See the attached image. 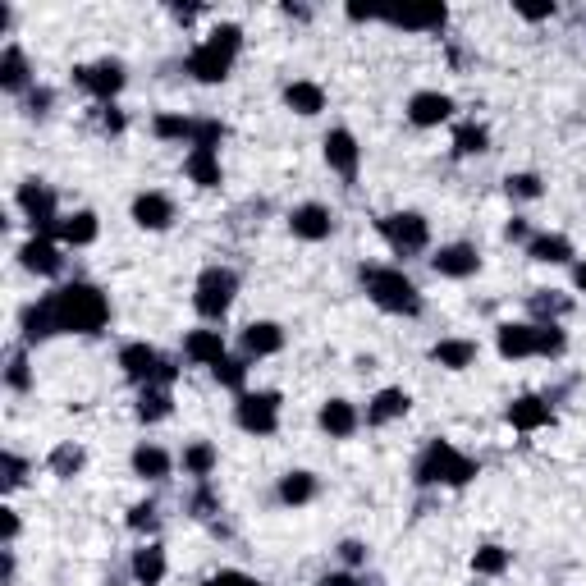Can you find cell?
<instances>
[{
  "instance_id": "1",
  "label": "cell",
  "mask_w": 586,
  "mask_h": 586,
  "mask_svg": "<svg viewBox=\"0 0 586 586\" xmlns=\"http://www.w3.org/2000/svg\"><path fill=\"white\" fill-rule=\"evenodd\" d=\"M46 303H51V312H55V330H60V335H97L110 321L106 293H101L97 284H83V280L51 289Z\"/></svg>"
},
{
  "instance_id": "2",
  "label": "cell",
  "mask_w": 586,
  "mask_h": 586,
  "mask_svg": "<svg viewBox=\"0 0 586 586\" xmlns=\"http://www.w3.org/2000/svg\"><path fill=\"white\" fill-rule=\"evenodd\" d=\"M239 46H243L239 23H220V28H211L207 33V42L193 46V55H188L184 69L197 78V83H220V78H229L234 60H239Z\"/></svg>"
},
{
  "instance_id": "3",
  "label": "cell",
  "mask_w": 586,
  "mask_h": 586,
  "mask_svg": "<svg viewBox=\"0 0 586 586\" xmlns=\"http://www.w3.org/2000/svg\"><path fill=\"white\" fill-rule=\"evenodd\" d=\"M362 284H367V298L380 307V312H390V316H417L422 312V293H417V284L403 271H394V266H367V271H362Z\"/></svg>"
},
{
  "instance_id": "4",
  "label": "cell",
  "mask_w": 586,
  "mask_h": 586,
  "mask_svg": "<svg viewBox=\"0 0 586 586\" xmlns=\"http://www.w3.org/2000/svg\"><path fill=\"white\" fill-rule=\"evenodd\" d=\"M472 477H477V463L458 454L449 440H431L426 454L417 458V481L422 486H467Z\"/></svg>"
},
{
  "instance_id": "5",
  "label": "cell",
  "mask_w": 586,
  "mask_h": 586,
  "mask_svg": "<svg viewBox=\"0 0 586 586\" xmlns=\"http://www.w3.org/2000/svg\"><path fill=\"white\" fill-rule=\"evenodd\" d=\"M234 293H239V275L229 271V266H207V271L197 275V289H193L197 316L220 321V316L234 307Z\"/></svg>"
},
{
  "instance_id": "6",
  "label": "cell",
  "mask_w": 586,
  "mask_h": 586,
  "mask_svg": "<svg viewBox=\"0 0 586 586\" xmlns=\"http://www.w3.org/2000/svg\"><path fill=\"white\" fill-rule=\"evenodd\" d=\"M380 239L390 243L399 257H417L431 243V225L417 211H394V216H380Z\"/></svg>"
},
{
  "instance_id": "7",
  "label": "cell",
  "mask_w": 586,
  "mask_h": 586,
  "mask_svg": "<svg viewBox=\"0 0 586 586\" xmlns=\"http://www.w3.org/2000/svg\"><path fill=\"white\" fill-rule=\"evenodd\" d=\"M234 422H239L248 435H275L280 431V394L275 390L239 394V403H234Z\"/></svg>"
},
{
  "instance_id": "8",
  "label": "cell",
  "mask_w": 586,
  "mask_h": 586,
  "mask_svg": "<svg viewBox=\"0 0 586 586\" xmlns=\"http://www.w3.org/2000/svg\"><path fill=\"white\" fill-rule=\"evenodd\" d=\"M19 207H23V216H28V225H33V239H55L60 216H55V193L51 188L37 184V179L19 184Z\"/></svg>"
},
{
  "instance_id": "9",
  "label": "cell",
  "mask_w": 586,
  "mask_h": 586,
  "mask_svg": "<svg viewBox=\"0 0 586 586\" xmlns=\"http://www.w3.org/2000/svg\"><path fill=\"white\" fill-rule=\"evenodd\" d=\"M74 83L83 87L87 97H97L101 106H110V97H120V87H124V65H120V60H101V65H78V69H74Z\"/></svg>"
},
{
  "instance_id": "10",
  "label": "cell",
  "mask_w": 586,
  "mask_h": 586,
  "mask_svg": "<svg viewBox=\"0 0 586 586\" xmlns=\"http://www.w3.org/2000/svg\"><path fill=\"white\" fill-rule=\"evenodd\" d=\"M326 165L339 174V179H358V165H362V147H358V138L348 129H330L326 133Z\"/></svg>"
},
{
  "instance_id": "11",
  "label": "cell",
  "mask_w": 586,
  "mask_h": 586,
  "mask_svg": "<svg viewBox=\"0 0 586 586\" xmlns=\"http://www.w3.org/2000/svg\"><path fill=\"white\" fill-rule=\"evenodd\" d=\"M289 229H293V239L321 243V239H330V234H335V216H330L321 202H303V207L289 211Z\"/></svg>"
},
{
  "instance_id": "12",
  "label": "cell",
  "mask_w": 586,
  "mask_h": 586,
  "mask_svg": "<svg viewBox=\"0 0 586 586\" xmlns=\"http://www.w3.org/2000/svg\"><path fill=\"white\" fill-rule=\"evenodd\" d=\"M161 353H156L152 344H124L120 348V367H124V376L133 380V385H156V376H161Z\"/></svg>"
},
{
  "instance_id": "13",
  "label": "cell",
  "mask_w": 586,
  "mask_h": 586,
  "mask_svg": "<svg viewBox=\"0 0 586 586\" xmlns=\"http://www.w3.org/2000/svg\"><path fill=\"white\" fill-rule=\"evenodd\" d=\"M435 275H445V280H467V275L481 271V257L472 243H445V248L431 257Z\"/></svg>"
},
{
  "instance_id": "14",
  "label": "cell",
  "mask_w": 586,
  "mask_h": 586,
  "mask_svg": "<svg viewBox=\"0 0 586 586\" xmlns=\"http://www.w3.org/2000/svg\"><path fill=\"white\" fill-rule=\"evenodd\" d=\"M380 19L390 23V28H408V33H435V28H445L449 10L445 5H413V10H390V14H380Z\"/></svg>"
},
{
  "instance_id": "15",
  "label": "cell",
  "mask_w": 586,
  "mask_h": 586,
  "mask_svg": "<svg viewBox=\"0 0 586 586\" xmlns=\"http://www.w3.org/2000/svg\"><path fill=\"white\" fill-rule=\"evenodd\" d=\"M449 115H454V97H445V92H413V101H408V120L417 129H435Z\"/></svg>"
},
{
  "instance_id": "16",
  "label": "cell",
  "mask_w": 586,
  "mask_h": 586,
  "mask_svg": "<svg viewBox=\"0 0 586 586\" xmlns=\"http://www.w3.org/2000/svg\"><path fill=\"white\" fill-rule=\"evenodd\" d=\"M554 422V408L550 399H541V394H522V399L509 403V426L513 431H541V426Z\"/></svg>"
},
{
  "instance_id": "17",
  "label": "cell",
  "mask_w": 586,
  "mask_h": 586,
  "mask_svg": "<svg viewBox=\"0 0 586 586\" xmlns=\"http://www.w3.org/2000/svg\"><path fill=\"white\" fill-rule=\"evenodd\" d=\"M500 358H536V321H509L495 330Z\"/></svg>"
},
{
  "instance_id": "18",
  "label": "cell",
  "mask_w": 586,
  "mask_h": 586,
  "mask_svg": "<svg viewBox=\"0 0 586 586\" xmlns=\"http://www.w3.org/2000/svg\"><path fill=\"white\" fill-rule=\"evenodd\" d=\"M19 261H23V271H33V275H60V266H65L55 239H28L19 248Z\"/></svg>"
},
{
  "instance_id": "19",
  "label": "cell",
  "mask_w": 586,
  "mask_h": 586,
  "mask_svg": "<svg viewBox=\"0 0 586 586\" xmlns=\"http://www.w3.org/2000/svg\"><path fill=\"white\" fill-rule=\"evenodd\" d=\"M19 330H23V344H42V339L60 335V330H55L51 303H46V298H37V303L23 307V312H19Z\"/></svg>"
},
{
  "instance_id": "20",
  "label": "cell",
  "mask_w": 586,
  "mask_h": 586,
  "mask_svg": "<svg viewBox=\"0 0 586 586\" xmlns=\"http://www.w3.org/2000/svg\"><path fill=\"white\" fill-rule=\"evenodd\" d=\"M133 220H138L142 229H170L174 202L165 193H138L133 197Z\"/></svg>"
},
{
  "instance_id": "21",
  "label": "cell",
  "mask_w": 586,
  "mask_h": 586,
  "mask_svg": "<svg viewBox=\"0 0 586 586\" xmlns=\"http://www.w3.org/2000/svg\"><path fill=\"white\" fill-rule=\"evenodd\" d=\"M184 353L197 367H216V362H225V335L220 330H188Z\"/></svg>"
},
{
  "instance_id": "22",
  "label": "cell",
  "mask_w": 586,
  "mask_h": 586,
  "mask_svg": "<svg viewBox=\"0 0 586 586\" xmlns=\"http://www.w3.org/2000/svg\"><path fill=\"white\" fill-rule=\"evenodd\" d=\"M101 225L92 211H74V216H60V229H55V239L65 243V248H87V243H97Z\"/></svg>"
},
{
  "instance_id": "23",
  "label": "cell",
  "mask_w": 586,
  "mask_h": 586,
  "mask_svg": "<svg viewBox=\"0 0 586 586\" xmlns=\"http://www.w3.org/2000/svg\"><path fill=\"white\" fill-rule=\"evenodd\" d=\"M280 348H284V330L275 326V321H252V326L243 330V353H248V358H271Z\"/></svg>"
},
{
  "instance_id": "24",
  "label": "cell",
  "mask_w": 586,
  "mask_h": 586,
  "mask_svg": "<svg viewBox=\"0 0 586 586\" xmlns=\"http://www.w3.org/2000/svg\"><path fill=\"white\" fill-rule=\"evenodd\" d=\"M184 174L197 188H220V152H211V147H188Z\"/></svg>"
},
{
  "instance_id": "25",
  "label": "cell",
  "mask_w": 586,
  "mask_h": 586,
  "mask_svg": "<svg viewBox=\"0 0 586 586\" xmlns=\"http://www.w3.org/2000/svg\"><path fill=\"white\" fill-rule=\"evenodd\" d=\"M284 106H289L293 115H321V110H326V92H321V83L298 78V83L284 87Z\"/></svg>"
},
{
  "instance_id": "26",
  "label": "cell",
  "mask_w": 586,
  "mask_h": 586,
  "mask_svg": "<svg viewBox=\"0 0 586 586\" xmlns=\"http://www.w3.org/2000/svg\"><path fill=\"white\" fill-rule=\"evenodd\" d=\"M358 408H353V403L348 399H330L326 408H321V431L326 435H335V440H344V435H353L358 431Z\"/></svg>"
},
{
  "instance_id": "27",
  "label": "cell",
  "mask_w": 586,
  "mask_h": 586,
  "mask_svg": "<svg viewBox=\"0 0 586 586\" xmlns=\"http://www.w3.org/2000/svg\"><path fill=\"white\" fill-rule=\"evenodd\" d=\"M408 408H413V399H408V394H403V390H380L376 399L367 403V422H371V426L399 422V417L408 413Z\"/></svg>"
},
{
  "instance_id": "28",
  "label": "cell",
  "mask_w": 586,
  "mask_h": 586,
  "mask_svg": "<svg viewBox=\"0 0 586 586\" xmlns=\"http://www.w3.org/2000/svg\"><path fill=\"white\" fill-rule=\"evenodd\" d=\"M28 83H33L28 55H23L19 46H5V55H0V87H5V92H28Z\"/></svg>"
},
{
  "instance_id": "29",
  "label": "cell",
  "mask_w": 586,
  "mask_h": 586,
  "mask_svg": "<svg viewBox=\"0 0 586 586\" xmlns=\"http://www.w3.org/2000/svg\"><path fill=\"white\" fill-rule=\"evenodd\" d=\"M133 577H138V586H161L165 582V550L161 545H142V550H133Z\"/></svg>"
},
{
  "instance_id": "30",
  "label": "cell",
  "mask_w": 586,
  "mask_h": 586,
  "mask_svg": "<svg viewBox=\"0 0 586 586\" xmlns=\"http://www.w3.org/2000/svg\"><path fill=\"white\" fill-rule=\"evenodd\" d=\"M527 252H532V261H545V266H564V261H573V243H568L564 234H532Z\"/></svg>"
},
{
  "instance_id": "31",
  "label": "cell",
  "mask_w": 586,
  "mask_h": 586,
  "mask_svg": "<svg viewBox=\"0 0 586 586\" xmlns=\"http://www.w3.org/2000/svg\"><path fill=\"white\" fill-rule=\"evenodd\" d=\"M431 358L449 371H463L477 362V344H472V339H440V344L431 348Z\"/></svg>"
},
{
  "instance_id": "32",
  "label": "cell",
  "mask_w": 586,
  "mask_h": 586,
  "mask_svg": "<svg viewBox=\"0 0 586 586\" xmlns=\"http://www.w3.org/2000/svg\"><path fill=\"white\" fill-rule=\"evenodd\" d=\"M133 472L147 481H165L170 477V454L161 445H138L133 449Z\"/></svg>"
},
{
  "instance_id": "33",
  "label": "cell",
  "mask_w": 586,
  "mask_h": 586,
  "mask_svg": "<svg viewBox=\"0 0 586 586\" xmlns=\"http://www.w3.org/2000/svg\"><path fill=\"white\" fill-rule=\"evenodd\" d=\"M184 472L197 481H207L211 472H216V445L211 440H193V445H184Z\"/></svg>"
},
{
  "instance_id": "34",
  "label": "cell",
  "mask_w": 586,
  "mask_h": 586,
  "mask_svg": "<svg viewBox=\"0 0 586 586\" xmlns=\"http://www.w3.org/2000/svg\"><path fill=\"white\" fill-rule=\"evenodd\" d=\"M280 500L284 504H312L316 500V477L312 472H289V477H280Z\"/></svg>"
},
{
  "instance_id": "35",
  "label": "cell",
  "mask_w": 586,
  "mask_h": 586,
  "mask_svg": "<svg viewBox=\"0 0 586 586\" xmlns=\"http://www.w3.org/2000/svg\"><path fill=\"white\" fill-rule=\"evenodd\" d=\"M568 307H573V303H568L564 293H554V289L532 293V316H536V326H554V321H559Z\"/></svg>"
},
{
  "instance_id": "36",
  "label": "cell",
  "mask_w": 586,
  "mask_h": 586,
  "mask_svg": "<svg viewBox=\"0 0 586 586\" xmlns=\"http://www.w3.org/2000/svg\"><path fill=\"white\" fill-rule=\"evenodd\" d=\"M486 147H490V133L481 129L477 120H463V124L454 129V152H458V156H481Z\"/></svg>"
},
{
  "instance_id": "37",
  "label": "cell",
  "mask_w": 586,
  "mask_h": 586,
  "mask_svg": "<svg viewBox=\"0 0 586 586\" xmlns=\"http://www.w3.org/2000/svg\"><path fill=\"white\" fill-rule=\"evenodd\" d=\"M193 129H197V120H188V115H156L152 120V133L165 142H188L193 147Z\"/></svg>"
},
{
  "instance_id": "38",
  "label": "cell",
  "mask_w": 586,
  "mask_h": 586,
  "mask_svg": "<svg viewBox=\"0 0 586 586\" xmlns=\"http://www.w3.org/2000/svg\"><path fill=\"white\" fill-rule=\"evenodd\" d=\"M138 417L142 422H165V417H170V390L147 385V390L138 394Z\"/></svg>"
},
{
  "instance_id": "39",
  "label": "cell",
  "mask_w": 586,
  "mask_h": 586,
  "mask_svg": "<svg viewBox=\"0 0 586 586\" xmlns=\"http://www.w3.org/2000/svg\"><path fill=\"white\" fill-rule=\"evenodd\" d=\"M472 568H477L481 577H500L504 568H509V550H500V545H481V550L472 554Z\"/></svg>"
},
{
  "instance_id": "40",
  "label": "cell",
  "mask_w": 586,
  "mask_h": 586,
  "mask_svg": "<svg viewBox=\"0 0 586 586\" xmlns=\"http://www.w3.org/2000/svg\"><path fill=\"white\" fill-rule=\"evenodd\" d=\"M83 463H87V454L78 445H60L51 454V472H55V477H74V472H83Z\"/></svg>"
},
{
  "instance_id": "41",
  "label": "cell",
  "mask_w": 586,
  "mask_h": 586,
  "mask_svg": "<svg viewBox=\"0 0 586 586\" xmlns=\"http://www.w3.org/2000/svg\"><path fill=\"white\" fill-rule=\"evenodd\" d=\"M564 348H568V339L559 326H536V358H559Z\"/></svg>"
},
{
  "instance_id": "42",
  "label": "cell",
  "mask_w": 586,
  "mask_h": 586,
  "mask_svg": "<svg viewBox=\"0 0 586 586\" xmlns=\"http://www.w3.org/2000/svg\"><path fill=\"white\" fill-rule=\"evenodd\" d=\"M216 380L225 385V390H239L243 394V380H248V362H239V358H225V362H216Z\"/></svg>"
},
{
  "instance_id": "43",
  "label": "cell",
  "mask_w": 586,
  "mask_h": 586,
  "mask_svg": "<svg viewBox=\"0 0 586 586\" xmlns=\"http://www.w3.org/2000/svg\"><path fill=\"white\" fill-rule=\"evenodd\" d=\"M504 184H509V197H518V202H536L541 197V179L536 174H509Z\"/></svg>"
},
{
  "instance_id": "44",
  "label": "cell",
  "mask_w": 586,
  "mask_h": 586,
  "mask_svg": "<svg viewBox=\"0 0 586 586\" xmlns=\"http://www.w3.org/2000/svg\"><path fill=\"white\" fill-rule=\"evenodd\" d=\"M220 138H225V124H220V120H197V129H193V147H211V152H216Z\"/></svg>"
},
{
  "instance_id": "45",
  "label": "cell",
  "mask_w": 586,
  "mask_h": 586,
  "mask_svg": "<svg viewBox=\"0 0 586 586\" xmlns=\"http://www.w3.org/2000/svg\"><path fill=\"white\" fill-rule=\"evenodd\" d=\"M5 385H10V390H28V385H33V376H28V358H23V353H10V367H5Z\"/></svg>"
},
{
  "instance_id": "46",
  "label": "cell",
  "mask_w": 586,
  "mask_h": 586,
  "mask_svg": "<svg viewBox=\"0 0 586 586\" xmlns=\"http://www.w3.org/2000/svg\"><path fill=\"white\" fill-rule=\"evenodd\" d=\"M156 522H161V518H156V504H133V509H129V527H133V532H156Z\"/></svg>"
},
{
  "instance_id": "47",
  "label": "cell",
  "mask_w": 586,
  "mask_h": 586,
  "mask_svg": "<svg viewBox=\"0 0 586 586\" xmlns=\"http://www.w3.org/2000/svg\"><path fill=\"white\" fill-rule=\"evenodd\" d=\"M23 472H28V463H23L19 454H5V490H14V486H23Z\"/></svg>"
},
{
  "instance_id": "48",
  "label": "cell",
  "mask_w": 586,
  "mask_h": 586,
  "mask_svg": "<svg viewBox=\"0 0 586 586\" xmlns=\"http://www.w3.org/2000/svg\"><path fill=\"white\" fill-rule=\"evenodd\" d=\"M339 559H344V564H367V545H362V541H344V545H339Z\"/></svg>"
},
{
  "instance_id": "49",
  "label": "cell",
  "mask_w": 586,
  "mask_h": 586,
  "mask_svg": "<svg viewBox=\"0 0 586 586\" xmlns=\"http://www.w3.org/2000/svg\"><path fill=\"white\" fill-rule=\"evenodd\" d=\"M97 120H101V129H106V133H120V129H124V115H120L115 106H101V110H97Z\"/></svg>"
},
{
  "instance_id": "50",
  "label": "cell",
  "mask_w": 586,
  "mask_h": 586,
  "mask_svg": "<svg viewBox=\"0 0 586 586\" xmlns=\"http://www.w3.org/2000/svg\"><path fill=\"white\" fill-rule=\"evenodd\" d=\"M220 586H266V582H257V577H248V573H234V568H220Z\"/></svg>"
},
{
  "instance_id": "51",
  "label": "cell",
  "mask_w": 586,
  "mask_h": 586,
  "mask_svg": "<svg viewBox=\"0 0 586 586\" xmlns=\"http://www.w3.org/2000/svg\"><path fill=\"white\" fill-rule=\"evenodd\" d=\"M193 509H197V518H211V513H216V500H211V490H207V486L193 495Z\"/></svg>"
},
{
  "instance_id": "52",
  "label": "cell",
  "mask_w": 586,
  "mask_h": 586,
  "mask_svg": "<svg viewBox=\"0 0 586 586\" xmlns=\"http://www.w3.org/2000/svg\"><path fill=\"white\" fill-rule=\"evenodd\" d=\"M518 14L522 19H532V23H541V19H550L554 14V5H518Z\"/></svg>"
},
{
  "instance_id": "53",
  "label": "cell",
  "mask_w": 586,
  "mask_h": 586,
  "mask_svg": "<svg viewBox=\"0 0 586 586\" xmlns=\"http://www.w3.org/2000/svg\"><path fill=\"white\" fill-rule=\"evenodd\" d=\"M513 243H532V229H527V220H509V229H504Z\"/></svg>"
},
{
  "instance_id": "54",
  "label": "cell",
  "mask_w": 586,
  "mask_h": 586,
  "mask_svg": "<svg viewBox=\"0 0 586 586\" xmlns=\"http://www.w3.org/2000/svg\"><path fill=\"white\" fill-rule=\"evenodd\" d=\"M5 513V545H14V536H19V513L14 509H0Z\"/></svg>"
},
{
  "instance_id": "55",
  "label": "cell",
  "mask_w": 586,
  "mask_h": 586,
  "mask_svg": "<svg viewBox=\"0 0 586 586\" xmlns=\"http://www.w3.org/2000/svg\"><path fill=\"white\" fill-rule=\"evenodd\" d=\"M28 106H33V110H37V115H42V110H46V106H51V92H46V87H37L33 97H28Z\"/></svg>"
},
{
  "instance_id": "56",
  "label": "cell",
  "mask_w": 586,
  "mask_h": 586,
  "mask_svg": "<svg viewBox=\"0 0 586 586\" xmlns=\"http://www.w3.org/2000/svg\"><path fill=\"white\" fill-rule=\"evenodd\" d=\"M316 586H358V582H353V577H348V573H326V577H321V582H316Z\"/></svg>"
},
{
  "instance_id": "57",
  "label": "cell",
  "mask_w": 586,
  "mask_h": 586,
  "mask_svg": "<svg viewBox=\"0 0 586 586\" xmlns=\"http://www.w3.org/2000/svg\"><path fill=\"white\" fill-rule=\"evenodd\" d=\"M573 284L586 293V261H577V266H573Z\"/></svg>"
},
{
  "instance_id": "58",
  "label": "cell",
  "mask_w": 586,
  "mask_h": 586,
  "mask_svg": "<svg viewBox=\"0 0 586 586\" xmlns=\"http://www.w3.org/2000/svg\"><path fill=\"white\" fill-rule=\"evenodd\" d=\"M202 586H220V577H207V582H202Z\"/></svg>"
}]
</instances>
